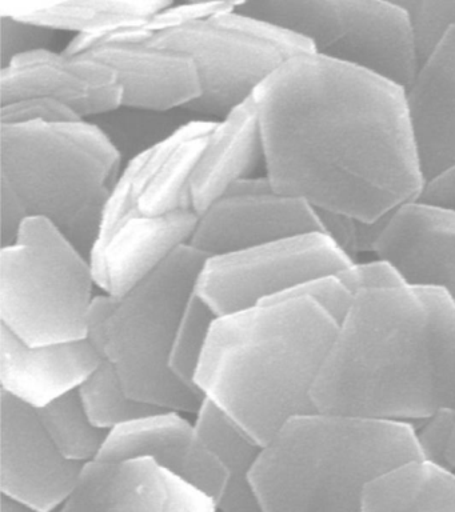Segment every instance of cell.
Here are the masks:
<instances>
[{
  "mask_svg": "<svg viewBox=\"0 0 455 512\" xmlns=\"http://www.w3.org/2000/svg\"><path fill=\"white\" fill-rule=\"evenodd\" d=\"M274 191L374 223L425 187L406 91L317 54L286 60L255 90Z\"/></svg>",
  "mask_w": 455,
  "mask_h": 512,
  "instance_id": "1",
  "label": "cell"
},
{
  "mask_svg": "<svg viewBox=\"0 0 455 512\" xmlns=\"http://www.w3.org/2000/svg\"><path fill=\"white\" fill-rule=\"evenodd\" d=\"M315 408L417 427L455 406V304L395 284L354 295L313 392Z\"/></svg>",
  "mask_w": 455,
  "mask_h": 512,
  "instance_id": "2",
  "label": "cell"
},
{
  "mask_svg": "<svg viewBox=\"0 0 455 512\" xmlns=\"http://www.w3.org/2000/svg\"><path fill=\"white\" fill-rule=\"evenodd\" d=\"M339 326L302 291L218 316L195 387L265 446L289 420L318 411L314 387Z\"/></svg>",
  "mask_w": 455,
  "mask_h": 512,
  "instance_id": "3",
  "label": "cell"
},
{
  "mask_svg": "<svg viewBox=\"0 0 455 512\" xmlns=\"http://www.w3.org/2000/svg\"><path fill=\"white\" fill-rule=\"evenodd\" d=\"M415 460L409 424L314 411L262 447L251 484L262 512H363L370 484Z\"/></svg>",
  "mask_w": 455,
  "mask_h": 512,
  "instance_id": "4",
  "label": "cell"
},
{
  "mask_svg": "<svg viewBox=\"0 0 455 512\" xmlns=\"http://www.w3.org/2000/svg\"><path fill=\"white\" fill-rule=\"evenodd\" d=\"M119 174L121 152L86 119L0 124V179L30 216L49 220L86 258L101 236Z\"/></svg>",
  "mask_w": 455,
  "mask_h": 512,
  "instance_id": "5",
  "label": "cell"
},
{
  "mask_svg": "<svg viewBox=\"0 0 455 512\" xmlns=\"http://www.w3.org/2000/svg\"><path fill=\"white\" fill-rule=\"evenodd\" d=\"M206 259L185 244L126 294L113 296L101 355L139 402L183 414H197L202 406L201 392L171 372L170 356Z\"/></svg>",
  "mask_w": 455,
  "mask_h": 512,
  "instance_id": "6",
  "label": "cell"
},
{
  "mask_svg": "<svg viewBox=\"0 0 455 512\" xmlns=\"http://www.w3.org/2000/svg\"><path fill=\"white\" fill-rule=\"evenodd\" d=\"M95 288L90 259L49 220L30 216L0 248V324L31 346L85 339Z\"/></svg>",
  "mask_w": 455,
  "mask_h": 512,
  "instance_id": "7",
  "label": "cell"
},
{
  "mask_svg": "<svg viewBox=\"0 0 455 512\" xmlns=\"http://www.w3.org/2000/svg\"><path fill=\"white\" fill-rule=\"evenodd\" d=\"M235 11L294 32L314 54L373 72L403 90L419 67L409 15L397 0H246Z\"/></svg>",
  "mask_w": 455,
  "mask_h": 512,
  "instance_id": "8",
  "label": "cell"
},
{
  "mask_svg": "<svg viewBox=\"0 0 455 512\" xmlns=\"http://www.w3.org/2000/svg\"><path fill=\"white\" fill-rule=\"evenodd\" d=\"M355 263L322 231L206 259L197 294L219 316L281 298Z\"/></svg>",
  "mask_w": 455,
  "mask_h": 512,
  "instance_id": "9",
  "label": "cell"
},
{
  "mask_svg": "<svg viewBox=\"0 0 455 512\" xmlns=\"http://www.w3.org/2000/svg\"><path fill=\"white\" fill-rule=\"evenodd\" d=\"M147 44L193 59L202 92L186 108L221 119L253 98L255 90L289 60L281 48L227 26L215 16L154 34Z\"/></svg>",
  "mask_w": 455,
  "mask_h": 512,
  "instance_id": "10",
  "label": "cell"
},
{
  "mask_svg": "<svg viewBox=\"0 0 455 512\" xmlns=\"http://www.w3.org/2000/svg\"><path fill=\"white\" fill-rule=\"evenodd\" d=\"M85 464L55 446L37 410L0 391V491L39 512H57Z\"/></svg>",
  "mask_w": 455,
  "mask_h": 512,
  "instance_id": "11",
  "label": "cell"
},
{
  "mask_svg": "<svg viewBox=\"0 0 455 512\" xmlns=\"http://www.w3.org/2000/svg\"><path fill=\"white\" fill-rule=\"evenodd\" d=\"M153 460L162 471L199 488L219 504L229 475L183 412L159 408L114 428L98 459Z\"/></svg>",
  "mask_w": 455,
  "mask_h": 512,
  "instance_id": "12",
  "label": "cell"
},
{
  "mask_svg": "<svg viewBox=\"0 0 455 512\" xmlns=\"http://www.w3.org/2000/svg\"><path fill=\"white\" fill-rule=\"evenodd\" d=\"M322 231L317 211L301 199L271 190L225 194L198 214L190 246L207 258Z\"/></svg>",
  "mask_w": 455,
  "mask_h": 512,
  "instance_id": "13",
  "label": "cell"
},
{
  "mask_svg": "<svg viewBox=\"0 0 455 512\" xmlns=\"http://www.w3.org/2000/svg\"><path fill=\"white\" fill-rule=\"evenodd\" d=\"M29 96L57 99L86 119L122 107L123 88L117 72L105 63L41 50L0 70V104Z\"/></svg>",
  "mask_w": 455,
  "mask_h": 512,
  "instance_id": "14",
  "label": "cell"
},
{
  "mask_svg": "<svg viewBox=\"0 0 455 512\" xmlns=\"http://www.w3.org/2000/svg\"><path fill=\"white\" fill-rule=\"evenodd\" d=\"M197 223L194 210L161 215L130 212L99 238L91 252L99 290L111 296L126 294L178 248L189 244Z\"/></svg>",
  "mask_w": 455,
  "mask_h": 512,
  "instance_id": "15",
  "label": "cell"
},
{
  "mask_svg": "<svg viewBox=\"0 0 455 512\" xmlns=\"http://www.w3.org/2000/svg\"><path fill=\"white\" fill-rule=\"evenodd\" d=\"M374 254L410 286L438 288L455 304V211L414 200L391 212Z\"/></svg>",
  "mask_w": 455,
  "mask_h": 512,
  "instance_id": "16",
  "label": "cell"
},
{
  "mask_svg": "<svg viewBox=\"0 0 455 512\" xmlns=\"http://www.w3.org/2000/svg\"><path fill=\"white\" fill-rule=\"evenodd\" d=\"M102 360L87 339L31 346L0 324V391L34 410L78 391Z\"/></svg>",
  "mask_w": 455,
  "mask_h": 512,
  "instance_id": "17",
  "label": "cell"
},
{
  "mask_svg": "<svg viewBox=\"0 0 455 512\" xmlns=\"http://www.w3.org/2000/svg\"><path fill=\"white\" fill-rule=\"evenodd\" d=\"M406 91L425 182L455 166V27L421 64Z\"/></svg>",
  "mask_w": 455,
  "mask_h": 512,
  "instance_id": "18",
  "label": "cell"
},
{
  "mask_svg": "<svg viewBox=\"0 0 455 512\" xmlns=\"http://www.w3.org/2000/svg\"><path fill=\"white\" fill-rule=\"evenodd\" d=\"M117 72L123 88L122 107L167 111L187 107L201 96V80L193 59L181 52L147 43H121L87 52Z\"/></svg>",
  "mask_w": 455,
  "mask_h": 512,
  "instance_id": "19",
  "label": "cell"
},
{
  "mask_svg": "<svg viewBox=\"0 0 455 512\" xmlns=\"http://www.w3.org/2000/svg\"><path fill=\"white\" fill-rule=\"evenodd\" d=\"M166 499L165 476L153 460L97 459L82 467L57 512H163Z\"/></svg>",
  "mask_w": 455,
  "mask_h": 512,
  "instance_id": "20",
  "label": "cell"
},
{
  "mask_svg": "<svg viewBox=\"0 0 455 512\" xmlns=\"http://www.w3.org/2000/svg\"><path fill=\"white\" fill-rule=\"evenodd\" d=\"M261 160V124L254 99L250 98L215 123L191 183L194 211L201 214L231 184L253 176Z\"/></svg>",
  "mask_w": 455,
  "mask_h": 512,
  "instance_id": "21",
  "label": "cell"
},
{
  "mask_svg": "<svg viewBox=\"0 0 455 512\" xmlns=\"http://www.w3.org/2000/svg\"><path fill=\"white\" fill-rule=\"evenodd\" d=\"M170 0H0V16L53 31L93 34L107 28L145 26Z\"/></svg>",
  "mask_w": 455,
  "mask_h": 512,
  "instance_id": "22",
  "label": "cell"
},
{
  "mask_svg": "<svg viewBox=\"0 0 455 512\" xmlns=\"http://www.w3.org/2000/svg\"><path fill=\"white\" fill-rule=\"evenodd\" d=\"M195 415L199 435L229 475L219 511L262 512L251 484V471L263 446L207 399Z\"/></svg>",
  "mask_w": 455,
  "mask_h": 512,
  "instance_id": "23",
  "label": "cell"
},
{
  "mask_svg": "<svg viewBox=\"0 0 455 512\" xmlns=\"http://www.w3.org/2000/svg\"><path fill=\"white\" fill-rule=\"evenodd\" d=\"M363 512H455V474L415 460L367 488Z\"/></svg>",
  "mask_w": 455,
  "mask_h": 512,
  "instance_id": "24",
  "label": "cell"
},
{
  "mask_svg": "<svg viewBox=\"0 0 455 512\" xmlns=\"http://www.w3.org/2000/svg\"><path fill=\"white\" fill-rule=\"evenodd\" d=\"M215 123L217 120H194L183 126L181 139L163 160L149 187L139 198V212L161 215L194 210L191 183Z\"/></svg>",
  "mask_w": 455,
  "mask_h": 512,
  "instance_id": "25",
  "label": "cell"
},
{
  "mask_svg": "<svg viewBox=\"0 0 455 512\" xmlns=\"http://www.w3.org/2000/svg\"><path fill=\"white\" fill-rule=\"evenodd\" d=\"M37 412L55 446L71 462L86 464L101 456L109 431L91 420L78 391L61 396Z\"/></svg>",
  "mask_w": 455,
  "mask_h": 512,
  "instance_id": "26",
  "label": "cell"
},
{
  "mask_svg": "<svg viewBox=\"0 0 455 512\" xmlns=\"http://www.w3.org/2000/svg\"><path fill=\"white\" fill-rule=\"evenodd\" d=\"M78 392L91 420L109 432L159 410L130 396L114 367L106 359L102 360Z\"/></svg>",
  "mask_w": 455,
  "mask_h": 512,
  "instance_id": "27",
  "label": "cell"
},
{
  "mask_svg": "<svg viewBox=\"0 0 455 512\" xmlns=\"http://www.w3.org/2000/svg\"><path fill=\"white\" fill-rule=\"evenodd\" d=\"M182 134L183 126L177 128L173 134L166 136L161 142L139 152L130 160L125 170L121 171L107 203L101 236L109 232L130 212L137 210L139 198L147 190L158 168L179 142Z\"/></svg>",
  "mask_w": 455,
  "mask_h": 512,
  "instance_id": "28",
  "label": "cell"
},
{
  "mask_svg": "<svg viewBox=\"0 0 455 512\" xmlns=\"http://www.w3.org/2000/svg\"><path fill=\"white\" fill-rule=\"evenodd\" d=\"M218 314L197 294L187 304L179 323L170 356V370L175 378L195 388L194 379L206 350Z\"/></svg>",
  "mask_w": 455,
  "mask_h": 512,
  "instance_id": "29",
  "label": "cell"
},
{
  "mask_svg": "<svg viewBox=\"0 0 455 512\" xmlns=\"http://www.w3.org/2000/svg\"><path fill=\"white\" fill-rule=\"evenodd\" d=\"M409 15L419 64L455 27V0H397Z\"/></svg>",
  "mask_w": 455,
  "mask_h": 512,
  "instance_id": "30",
  "label": "cell"
},
{
  "mask_svg": "<svg viewBox=\"0 0 455 512\" xmlns=\"http://www.w3.org/2000/svg\"><path fill=\"white\" fill-rule=\"evenodd\" d=\"M55 31L26 20L0 16V64L9 66L19 56L50 50Z\"/></svg>",
  "mask_w": 455,
  "mask_h": 512,
  "instance_id": "31",
  "label": "cell"
},
{
  "mask_svg": "<svg viewBox=\"0 0 455 512\" xmlns=\"http://www.w3.org/2000/svg\"><path fill=\"white\" fill-rule=\"evenodd\" d=\"M82 120L65 103L47 96H29L0 104V124L69 123Z\"/></svg>",
  "mask_w": 455,
  "mask_h": 512,
  "instance_id": "32",
  "label": "cell"
},
{
  "mask_svg": "<svg viewBox=\"0 0 455 512\" xmlns=\"http://www.w3.org/2000/svg\"><path fill=\"white\" fill-rule=\"evenodd\" d=\"M451 427H453V407L435 412L430 418L414 427L415 442H417L422 462L449 470L447 451H449Z\"/></svg>",
  "mask_w": 455,
  "mask_h": 512,
  "instance_id": "33",
  "label": "cell"
},
{
  "mask_svg": "<svg viewBox=\"0 0 455 512\" xmlns=\"http://www.w3.org/2000/svg\"><path fill=\"white\" fill-rule=\"evenodd\" d=\"M239 2H187L171 3L165 10L159 11L146 23V28L153 34L175 30L187 24L211 19L222 12L233 11Z\"/></svg>",
  "mask_w": 455,
  "mask_h": 512,
  "instance_id": "34",
  "label": "cell"
},
{
  "mask_svg": "<svg viewBox=\"0 0 455 512\" xmlns=\"http://www.w3.org/2000/svg\"><path fill=\"white\" fill-rule=\"evenodd\" d=\"M145 26L114 27L93 32V34L75 35L62 52L67 56H81L97 50V48L113 46V44L147 43L154 34Z\"/></svg>",
  "mask_w": 455,
  "mask_h": 512,
  "instance_id": "35",
  "label": "cell"
},
{
  "mask_svg": "<svg viewBox=\"0 0 455 512\" xmlns=\"http://www.w3.org/2000/svg\"><path fill=\"white\" fill-rule=\"evenodd\" d=\"M339 278L353 294L366 288L395 286L403 283L394 268L381 259L369 263L355 262L339 272Z\"/></svg>",
  "mask_w": 455,
  "mask_h": 512,
  "instance_id": "36",
  "label": "cell"
},
{
  "mask_svg": "<svg viewBox=\"0 0 455 512\" xmlns=\"http://www.w3.org/2000/svg\"><path fill=\"white\" fill-rule=\"evenodd\" d=\"M162 472L167 487L166 506L163 512H221L218 503L206 492L183 482L177 476Z\"/></svg>",
  "mask_w": 455,
  "mask_h": 512,
  "instance_id": "37",
  "label": "cell"
},
{
  "mask_svg": "<svg viewBox=\"0 0 455 512\" xmlns=\"http://www.w3.org/2000/svg\"><path fill=\"white\" fill-rule=\"evenodd\" d=\"M29 218V211L17 192L9 183L0 179V239H2L0 248L13 246L17 242Z\"/></svg>",
  "mask_w": 455,
  "mask_h": 512,
  "instance_id": "38",
  "label": "cell"
},
{
  "mask_svg": "<svg viewBox=\"0 0 455 512\" xmlns=\"http://www.w3.org/2000/svg\"><path fill=\"white\" fill-rule=\"evenodd\" d=\"M323 234L331 240L354 262L359 254V220L338 212L317 211Z\"/></svg>",
  "mask_w": 455,
  "mask_h": 512,
  "instance_id": "39",
  "label": "cell"
},
{
  "mask_svg": "<svg viewBox=\"0 0 455 512\" xmlns=\"http://www.w3.org/2000/svg\"><path fill=\"white\" fill-rule=\"evenodd\" d=\"M417 200L455 211V166L427 180Z\"/></svg>",
  "mask_w": 455,
  "mask_h": 512,
  "instance_id": "40",
  "label": "cell"
},
{
  "mask_svg": "<svg viewBox=\"0 0 455 512\" xmlns=\"http://www.w3.org/2000/svg\"><path fill=\"white\" fill-rule=\"evenodd\" d=\"M0 512H39V511H35V510H33V508L23 506V504H19L17 502H14V500H11L9 498H5V496H2V502H0Z\"/></svg>",
  "mask_w": 455,
  "mask_h": 512,
  "instance_id": "41",
  "label": "cell"
},
{
  "mask_svg": "<svg viewBox=\"0 0 455 512\" xmlns=\"http://www.w3.org/2000/svg\"><path fill=\"white\" fill-rule=\"evenodd\" d=\"M447 466L455 474V406L453 407V427H451L449 451H447Z\"/></svg>",
  "mask_w": 455,
  "mask_h": 512,
  "instance_id": "42",
  "label": "cell"
}]
</instances>
